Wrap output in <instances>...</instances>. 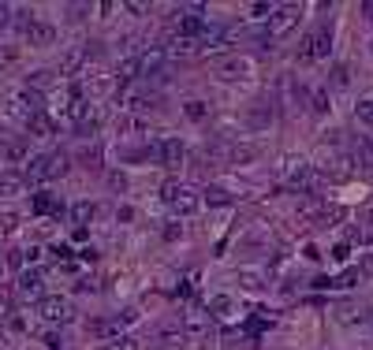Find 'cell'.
Segmentation results:
<instances>
[{
  "label": "cell",
  "instance_id": "1",
  "mask_svg": "<svg viewBox=\"0 0 373 350\" xmlns=\"http://www.w3.org/2000/svg\"><path fill=\"white\" fill-rule=\"evenodd\" d=\"M71 168V157L68 153H41L34 157L23 168V182H48V179H60L63 172Z\"/></svg>",
  "mask_w": 373,
  "mask_h": 350
},
{
  "label": "cell",
  "instance_id": "2",
  "mask_svg": "<svg viewBox=\"0 0 373 350\" xmlns=\"http://www.w3.org/2000/svg\"><path fill=\"white\" fill-rule=\"evenodd\" d=\"M165 202L180 212V216H190V212H198L202 209V194L198 190H190V187H180V182H165Z\"/></svg>",
  "mask_w": 373,
  "mask_h": 350
},
{
  "label": "cell",
  "instance_id": "3",
  "mask_svg": "<svg viewBox=\"0 0 373 350\" xmlns=\"http://www.w3.org/2000/svg\"><path fill=\"white\" fill-rule=\"evenodd\" d=\"M8 105H11V115H15V120H26V123L34 120V115H41V108H45L41 93H38V90H30V86L15 93Z\"/></svg>",
  "mask_w": 373,
  "mask_h": 350
},
{
  "label": "cell",
  "instance_id": "4",
  "mask_svg": "<svg viewBox=\"0 0 373 350\" xmlns=\"http://www.w3.org/2000/svg\"><path fill=\"white\" fill-rule=\"evenodd\" d=\"M150 157L160 160L165 168H180L187 157V145H183V138H160L157 145H150Z\"/></svg>",
  "mask_w": 373,
  "mask_h": 350
},
{
  "label": "cell",
  "instance_id": "5",
  "mask_svg": "<svg viewBox=\"0 0 373 350\" xmlns=\"http://www.w3.org/2000/svg\"><path fill=\"white\" fill-rule=\"evenodd\" d=\"M205 30H209V23L202 19V15H190V11H175V15H172V38L194 41V38H202Z\"/></svg>",
  "mask_w": 373,
  "mask_h": 350
},
{
  "label": "cell",
  "instance_id": "6",
  "mask_svg": "<svg viewBox=\"0 0 373 350\" xmlns=\"http://www.w3.org/2000/svg\"><path fill=\"white\" fill-rule=\"evenodd\" d=\"M299 19H302L299 4H284V8H272V15H269V38H284L287 30H295V26H299Z\"/></svg>",
  "mask_w": 373,
  "mask_h": 350
},
{
  "label": "cell",
  "instance_id": "7",
  "mask_svg": "<svg viewBox=\"0 0 373 350\" xmlns=\"http://www.w3.org/2000/svg\"><path fill=\"white\" fill-rule=\"evenodd\" d=\"M329 48H332V30H329V26H317L314 34L302 41L299 60H325V56H329Z\"/></svg>",
  "mask_w": 373,
  "mask_h": 350
},
{
  "label": "cell",
  "instance_id": "8",
  "mask_svg": "<svg viewBox=\"0 0 373 350\" xmlns=\"http://www.w3.org/2000/svg\"><path fill=\"white\" fill-rule=\"evenodd\" d=\"M38 316H41V321H48V324H68L75 316V309H71L68 298H41V302H38Z\"/></svg>",
  "mask_w": 373,
  "mask_h": 350
},
{
  "label": "cell",
  "instance_id": "9",
  "mask_svg": "<svg viewBox=\"0 0 373 350\" xmlns=\"http://www.w3.org/2000/svg\"><path fill=\"white\" fill-rule=\"evenodd\" d=\"M23 34H26V41L34 45V48H48V45L56 41V26L53 23H41V19H30L23 26Z\"/></svg>",
  "mask_w": 373,
  "mask_h": 350
},
{
  "label": "cell",
  "instance_id": "10",
  "mask_svg": "<svg viewBox=\"0 0 373 350\" xmlns=\"http://www.w3.org/2000/svg\"><path fill=\"white\" fill-rule=\"evenodd\" d=\"M247 75H250V60H242V56H232V60L217 63V78H224V82H242Z\"/></svg>",
  "mask_w": 373,
  "mask_h": 350
},
{
  "label": "cell",
  "instance_id": "11",
  "mask_svg": "<svg viewBox=\"0 0 373 350\" xmlns=\"http://www.w3.org/2000/svg\"><path fill=\"white\" fill-rule=\"evenodd\" d=\"M287 182L295 190H314L317 187V172L310 168V164H295V168L287 172Z\"/></svg>",
  "mask_w": 373,
  "mask_h": 350
},
{
  "label": "cell",
  "instance_id": "12",
  "mask_svg": "<svg viewBox=\"0 0 373 350\" xmlns=\"http://www.w3.org/2000/svg\"><path fill=\"white\" fill-rule=\"evenodd\" d=\"M41 283H45V276L38 269H23L19 272V294L23 298H38L41 294Z\"/></svg>",
  "mask_w": 373,
  "mask_h": 350
},
{
  "label": "cell",
  "instance_id": "13",
  "mask_svg": "<svg viewBox=\"0 0 373 350\" xmlns=\"http://www.w3.org/2000/svg\"><path fill=\"white\" fill-rule=\"evenodd\" d=\"M90 56V48L86 45H75V48H68L63 53V60H60V75H75L78 68H83V60Z\"/></svg>",
  "mask_w": 373,
  "mask_h": 350
},
{
  "label": "cell",
  "instance_id": "14",
  "mask_svg": "<svg viewBox=\"0 0 373 350\" xmlns=\"http://www.w3.org/2000/svg\"><path fill=\"white\" fill-rule=\"evenodd\" d=\"M194 53H198V41H187V38H172V41H168V53H165V56H172V60H190Z\"/></svg>",
  "mask_w": 373,
  "mask_h": 350
},
{
  "label": "cell",
  "instance_id": "15",
  "mask_svg": "<svg viewBox=\"0 0 373 350\" xmlns=\"http://www.w3.org/2000/svg\"><path fill=\"white\" fill-rule=\"evenodd\" d=\"M160 346L165 350H183L187 346V331L183 328H165L160 331Z\"/></svg>",
  "mask_w": 373,
  "mask_h": 350
},
{
  "label": "cell",
  "instance_id": "16",
  "mask_svg": "<svg viewBox=\"0 0 373 350\" xmlns=\"http://www.w3.org/2000/svg\"><path fill=\"white\" fill-rule=\"evenodd\" d=\"M93 216H97V205H93V202H78V205H71V220H75V227H86Z\"/></svg>",
  "mask_w": 373,
  "mask_h": 350
},
{
  "label": "cell",
  "instance_id": "17",
  "mask_svg": "<svg viewBox=\"0 0 373 350\" xmlns=\"http://www.w3.org/2000/svg\"><path fill=\"white\" fill-rule=\"evenodd\" d=\"M336 316H339V321H344V324H354V321H369V316H366V309H362V306H354V302H344V306L336 309Z\"/></svg>",
  "mask_w": 373,
  "mask_h": 350
},
{
  "label": "cell",
  "instance_id": "18",
  "mask_svg": "<svg viewBox=\"0 0 373 350\" xmlns=\"http://www.w3.org/2000/svg\"><path fill=\"white\" fill-rule=\"evenodd\" d=\"M123 105L131 108V112H145V108H153V105H157V97H145V93H123Z\"/></svg>",
  "mask_w": 373,
  "mask_h": 350
},
{
  "label": "cell",
  "instance_id": "19",
  "mask_svg": "<svg viewBox=\"0 0 373 350\" xmlns=\"http://www.w3.org/2000/svg\"><path fill=\"white\" fill-rule=\"evenodd\" d=\"M34 212H41V216H45V212H56V216H60L63 205L56 202L53 194H34Z\"/></svg>",
  "mask_w": 373,
  "mask_h": 350
},
{
  "label": "cell",
  "instance_id": "20",
  "mask_svg": "<svg viewBox=\"0 0 373 350\" xmlns=\"http://www.w3.org/2000/svg\"><path fill=\"white\" fill-rule=\"evenodd\" d=\"M23 187H26L23 175H0V197H15Z\"/></svg>",
  "mask_w": 373,
  "mask_h": 350
},
{
  "label": "cell",
  "instance_id": "21",
  "mask_svg": "<svg viewBox=\"0 0 373 350\" xmlns=\"http://www.w3.org/2000/svg\"><path fill=\"white\" fill-rule=\"evenodd\" d=\"M183 115H187L190 123H202V120H209V105L205 101H187L183 105Z\"/></svg>",
  "mask_w": 373,
  "mask_h": 350
},
{
  "label": "cell",
  "instance_id": "22",
  "mask_svg": "<svg viewBox=\"0 0 373 350\" xmlns=\"http://www.w3.org/2000/svg\"><path fill=\"white\" fill-rule=\"evenodd\" d=\"M239 283H242L247 291H262V287H265V276L254 272V269H242V272H239Z\"/></svg>",
  "mask_w": 373,
  "mask_h": 350
},
{
  "label": "cell",
  "instance_id": "23",
  "mask_svg": "<svg viewBox=\"0 0 373 350\" xmlns=\"http://www.w3.org/2000/svg\"><path fill=\"white\" fill-rule=\"evenodd\" d=\"M138 75H142V68H138V56L123 60L120 68H116V78H120V82H131V78H138Z\"/></svg>",
  "mask_w": 373,
  "mask_h": 350
},
{
  "label": "cell",
  "instance_id": "24",
  "mask_svg": "<svg viewBox=\"0 0 373 350\" xmlns=\"http://www.w3.org/2000/svg\"><path fill=\"white\" fill-rule=\"evenodd\" d=\"M48 86H53V71H34V75H30V90H48Z\"/></svg>",
  "mask_w": 373,
  "mask_h": 350
},
{
  "label": "cell",
  "instance_id": "25",
  "mask_svg": "<svg viewBox=\"0 0 373 350\" xmlns=\"http://www.w3.org/2000/svg\"><path fill=\"white\" fill-rule=\"evenodd\" d=\"M329 82H332V90H344L347 82H351V75H347V68H344V63H336V68H332Z\"/></svg>",
  "mask_w": 373,
  "mask_h": 350
},
{
  "label": "cell",
  "instance_id": "26",
  "mask_svg": "<svg viewBox=\"0 0 373 350\" xmlns=\"http://www.w3.org/2000/svg\"><path fill=\"white\" fill-rule=\"evenodd\" d=\"M19 227V212L15 209H0V231H15Z\"/></svg>",
  "mask_w": 373,
  "mask_h": 350
},
{
  "label": "cell",
  "instance_id": "27",
  "mask_svg": "<svg viewBox=\"0 0 373 350\" xmlns=\"http://www.w3.org/2000/svg\"><path fill=\"white\" fill-rule=\"evenodd\" d=\"M4 157H8V160H23V157H26V142H23V138H15V142H8V149H4Z\"/></svg>",
  "mask_w": 373,
  "mask_h": 350
},
{
  "label": "cell",
  "instance_id": "28",
  "mask_svg": "<svg viewBox=\"0 0 373 350\" xmlns=\"http://www.w3.org/2000/svg\"><path fill=\"white\" fill-rule=\"evenodd\" d=\"M202 202H209V205H228V202H232V197H228V194H224V190H217V187H209V190L202 194Z\"/></svg>",
  "mask_w": 373,
  "mask_h": 350
},
{
  "label": "cell",
  "instance_id": "29",
  "mask_svg": "<svg viewBox=\"0 0 373 350\" xmlns=\"http://www.w3.org/2000/svg\"><path fill=\"white\" fill-rule=\"evenodd\" d=\"M26 127H30V135H48V130H53V123L45 120V112H41V115H34V120H30Z\"/></svg>",
  "mask_w": 373,
  "mask_h": 350
},
{
  "label": "cell",
  "instance_id": "30",
  "mask_svg": "<svg viewBox=\"0 0 373 350\" xmlns=\"http://www.w3.org/2000/svg\"><path fill=\"white\" fill-rule=\"evenodd\" d=\"M354 112H359V120H362V123H369V127H373V97L359 101V108H354Z\"/></svg>",
  "mask_w": 373,
  "mask_h": 350
},
{
  "label": "cell",
  "instance_id": "31",
  "mask_svg": "<svg viewBox=\"0 0 373 350\" xmlns=\"http://www.w3.org/2000/svg\"><path fill=\"white\" fill-rule=\"evenodd\" d=\"M228 309H232V302H228V298H224V294H220V298H213V302H209V313H213V316H224Z\"/></svg>",
  "mask_w": 373,
  "mask_h": 350
},
{
  "label": "cell",
  "instance_id": "32",
  "mask_svg": "<svg viewBox=\"0 0 373 350\" xmlns=\"http://www.w3.org/2000/svg\"><path fill=\"white\" fill-rule=\"evenodd\" d=\"M359 160L366 164V168H373V138H366V142L359 145Z\"/></svg>",
  "mask_w": 373,
  "mask_h": 350
},
{
  "label": "cell",
  "instance_id": "33",
  "mask_svg": "<svg viewBox=\"0 0 373 350\" xmlns=\"http://www.w3.org/2000/svg\"><path fill=\"white\" fill-rule=\"evenodd\" d=\"M314 112H317V115H325V112H329V97H325V90H317V93H314Z\"/></svg>",
  "mask_w": 373,
  "mask_h": 350
},
{
  "label": "cell",
  "instance_id": "34",
  "mask_svg": "<svg viewBox=\"0 0 373 350\" xmlns=\"http://www.w3.org/2000/svg\"><path fill=\"white\" fill-rule=\"evenodd\" d=\"M105 350H138V343L135 339H112Z\"/></svg>",
  "mask_w": 373,
  "mask_h": 350
},
{
  "label": "cell",
  "instance_id": "35",
  "mask_svg": "<svg viewBox=\"0 0 373 350\" xmlns=\"http://www.w3.org/2000/svg\"><path fill=\"white\" fill-rule=\"evenodd\" d=\"M180 235H183V227L175 224V220H172V224H165V239H168V242H172V239H180Z\"/></svg>",
  "mask_w": 373,
  "mask_h": 350
},
{
  "label": "cell",
  "instance_id": "36",
  "mask_svg": "<svg viewBox=\"0 0 373 350\" xmlns=\"http://www.w3.org/2000/svg\"><path fill=\"white\" fill-rule=\"evenodd\" d=\"M8 26H11V8L0 4V30H8Z\"/></svg>",
  "mask_w": 373,
  "mask_h": 350
},
{
  "label": "cell",
  "instance_id": "37",
  "mask_svg": "<svg viewBox=\"0 0 373 350\" xmlns=\"http://www.w3.org/2000/svg\"><path fill=\"white\" fill-rule=\"evenodd\" d=\"M8 316H11V298L0 294V321H8Z\"/></svg>",
  "mask_w": 373,
  "mask_h": 350
},
{
  "label": "cell",
  "instance_id": "38",
  "mask_svg": "<svg viewBox=\"0 0 373 350\" xmlns=\"http://www.w3.org/2000/svg\"><path fill=\"white\" fill-rule=\"evenodd\" d=\"M347 254H351V249H347V246H344V242H339V246H336V249H332V257H336V261H347Z\"/></svg>",
  "mask_w": 373,
  "mask_h": 350
},
{
  "label": "cell",
  "instance_id": "39",
  "mask_svg": "<svg viewBox=\"0 0 373 350\" xmlns=\"http://www.w3.org/2000/svg\"><path fill=\"white\" fill-rule=\"evenodd\" d=\"M127 11H131V15H145V11H150V4H138V0H135V4H127Z\"/></svg>",
  "mask_w": 373,
  "mask_h": 350
},
{
  "label": "cell",
  "instance_id": "40",
  "mask_svg": "<svg viewBox=\"0 0 373 350\" xmlns=\"http://www.w3.org/2000/svg\"><path fill=\"white\" fill-rule=\"evenodd\" d=\"M53 254H56V257H71V246L60 242V246H53Z\"/></svg>",
  "mask_w": 373,
  "mask_h": 350
},
{
  "label": "cell",
  "instance_id": "41",
  "mask_svg": "<svg viewBox=\"0 0 373 350\" xmlns=\"http://www.w3.org/2000/svg\"><path fill=\"white\" fill-rule=\"evenodd\" d=\"M354 279H359V272H344L339 276V287H347V283H354Z\"/></svg>",
  "mask_w": 373,
  "mask_h": 350
},
{
  "label": "cell",
  "instance_id": "42",
  "mask_svg": "<svg viewBox=\"0 0 373 350\" xmlns=\"http://www.w3.org/2000/svg\"><path fill=\"white\" fill-rule=\"evenodd\" d=\"M362 272H366V276H373V254H369V257L362 261Z\"/></svg>",
  "mask_w": 373,
  "mask_h": 350
},
{
  "label": "cell",
  "instance_id": "43",
  "mask_svg": "<svg viewBox=\"0 0 373 350\" xmlns=\"http://www.w3.org/2000/svg\"><path fill=\"white\" fill-rule=\"evenodd\" d=\"M362 15H366V19L373 23V0H369V4H362Z\"/></svg>",
  "mask_w": 373,
  "mask_h": 350
},
{
  "label": "cell",
  "instance_id": "44",
  "mask_svg": "<svg viewBox=\"0 0 373 350\" xmlns=\"http://www.w3.org/2000/svg\"><path fill=\"white\" fill-rule=\"evenodd\" d=\"M369 224H373V209H369Z\"/></svg>",
  "mask_w": 373,
  "mask_h": 350
},
{
  "label": "cell",
  "instance_id": "45",
  "mask_svg": "<svg viewBox=\"0 0 373 350\" xmlns=\"http://www.w3.org/2000/svg\"><path fill=\"white\" fill-rule=\"evenodd\" d=\"M369 53H373V41H369Z\"/></svg>",
  "mask_w": 373,
  "mask_h": 350
}]
</instances>
